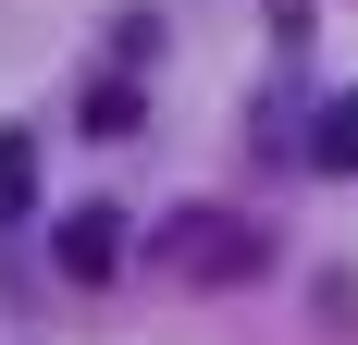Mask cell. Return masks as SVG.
Returning a JSON list of instances; mask_svg holds the SVG:
<instances>
[{"mask_svg": "<svg viewBox=\"0 0 358 345\" xmlns=\"http://www.w3.org/2000/svg\"><path fill=\"white\" fill-rule=\"evenodd\" d=\"M50 259H62L74 284H111V272H124V210H99V198H87V210H62Z\"/></svg>", "mask_w": 358, "mask_h": 345, "instance_id": "obj_2", "label": "cell"}, {"mask_svg": "<svg viewBox=\"0 0 358 345\" xmlns=\"http://www.w3.org/2000/svg\"><path fill=\"white\" fill-rule=\"evenodd\" d=\"M309 161H322V172H358V87H346V99H322V124H309Z\"/></svg>", "mask_w": 358, "mask_h": 345, "instance_id": "obj_3", "label": "cell"}, {"mask_svg": "<svg viewBox=\"0 0 358 345\" xmlns=\"http://www.w3.org/2000/svg\"><path fill=\"white\" fill-rule=\"evenodd\" d=\"M87 124H99V136H136V87L99 74V87H87Z\"/></svg>", "mask_w": 358, "mask_h": 345, "instance_id": "obj_5", "label": "cell"}, {"mask_svg": "<svg viewBox=\"0 0 358 345\" xmlns=\"http://www.w3.org/2000/svg\"><path fill=\"white\" fill-rule=\"evenodd\" d=\"M25 198H37V136L13 124V136H0V210H25Z\"/></svg>", "mask_w": 358, "mask_h": 345, "instance_id": "obj_4", "label": "cell"}, {"mask_svg": "<svg viewBox=\"0 0 358 345\" xmlns=\"http://www.w3.org/2000/svg\"><path fill=\"white\" fill-rule=\"evenodd\" d=\"M148 259H161L173 284H248L259 259H272V247H259L248 222H235V210H173V222L148 235Z\"/></svg>", "mask_w": 358, "mask_h": 345, "instance_id": "obj_1", "label": "cell"}]
</instances>
